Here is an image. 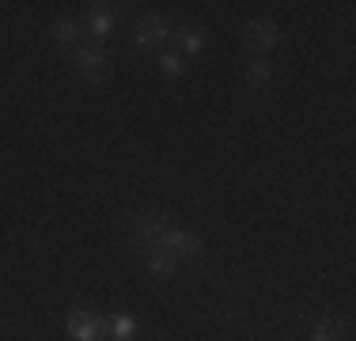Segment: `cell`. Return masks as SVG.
<instances>
[{"label": "cell", "instance_id": "cell-1", "mask_svg": "<svg viewBox=\"0 0 356 341\" xmlns=\"http://www.w3.org/2000/svg\"><path fill=\"white\" fill-rule=\"evenodd\" d=\"M152 251H167L175 254V258H201V251H205V243H201L197 235L190 232H178V228H159V235L152 239Z\"/></svg>", "mask_w": 356, "mask_h": 341}, {"label": "cell", "instance_id": "cell-2", "mask_svg": "<svg viewBox=\"0 0 356 341\" xmlns=\"http://www.w3.org/2000/svg\"><path fill=\"white\" fill-rule=\"evenodd\" d=\"M69 334H72V341H106L110 338V319L80 307V311L69 315Z\"/></svg>", "mask_w": 356, "mask_h": 341}, {"label": "cell", "instance_id": "cell-3", "mask_svg": "<svg viewBox=\"0 0 356 341\" xmlns=\"http://www.w3.org/2000/svg\"><path fill=\"white\" fill-rule=\"evenodd\" d=\"M76 65H80V76L83 80H91V84H99L103 76L110 72V57H106V49L99 46H80L76 49Z\"/></svg>", "mask_w": 356, "mask_h": 341}, {"label": "cell", "instance_id": "cell-4", "mask_svg": "<svg viewBox=\"0 0 356 341\" xmlns=\"http://www.w3.org/2000/svg\"><path fill=\"white\" fill-rule=\"evenodd\" d=\"M277 38H281V31H277L273 19H250L247 27H243V46L258 49V54H269V49L277 46Z\"/></svg>", "mask_w": 356, "mask_h": 341}, {"label": "cell", "instance_id": "cell-5", "mask_svg": "<svg viewBox=\"0 0 356 341\" xmlns=\"http://www.w3.org/2000/svg\"><path fill=\"white\" fill-rule=\"evenodd\" d=\"M167 34H171V23H167L163 15H144L137 23V46L152 49V46H159V42H167Z\"/></svg>", "mask_w": 356, "mask_h": 341}, {"label": "cell", "instance_id": "cell-6", "mask_svg": "<svg viewBox=\"0 0 356 341\" xmlns=\"http://www.w3.org/2000/svg\"><path fill=\"white\" fill-rule=\"evenodd\" d=\"M88 27L95 38H106L110 31H114V4H106V0H99V4L88 8Z\"/></svg>", "mask_w": 356, "mask_h": 341}, {"label": "cell", "instance_id": "cell-7", "mask_svg": "<svg viewBox=\"0 0 356 341\" xmlns=\"http://www.w3.org/2000/svg\"><path fill=\"white\" fill-rule=\"evenodd\" d=\"M144 266H148V273H156V277H175L178 258L167 251H144Z\"/></svg>", "mask_w": 356, "mask_h": 341}, {"label": "cell", "instance_id": "cell-8", "mask_svg": "<svg viewBox=\"0 0 356 341\" xmlns=\"http://www.w3.org/2000/svg\"><path fill=\"white\" fill-rule=\"evenodd\" d=\"M83 34V27L76 19H69V15H61V19H54V38L57 46H76V38Z\"/></svg>", "mask_w": 356, "mask_h": 341}, {"label": "cell", "instance_id": "cell-9", "mask_svg": "<svg viewBox=\"0 0 356 341\" xmlns=\"http://www.w3.org/2000/svg\"><path fill=\"white\" fill-rule=\"evenodd\" d=\"M137 334V322L129 319V315H118V319H110V341H129Z\"/></svg>", "mask_w": 356, "mask_h": 341}, {"label": "cell", "instance_id": "cell-10", "mask_svg": "<svg viewBox=\"0 0 356 341\" xmlns=\"http://www.w3.org/2000/svg\"><path fill=\"white\" fill-rule=\"evenodd\" d=\"M178 42H182L186 54H197V49L205 46V31H201V27H186L182 34H178Z\"/></svg>", "mask_w": 356, "mask_h": 341}, {"label": "cell", "instance_id": "cell-11", "mask_svg": "<svg viewBox=\"0 0 356 341\" xmlns=\"http://www.w3.org/2000/svg\"><path fill=\"white\" fill-rule=\"evenodd\" d=\"M159 72H163L167 80H178V76H182V54H163L159 57Z\"/></svg>", "mask_w": 356, "mask_h": 341}, {"label": "cell", "instance_id": "cell-12", "mask_svg": "<svg viewBox=\"0 0 356 341\" xmlns=\"http://www.w3.org/2000/svg\"><path fill=\"white\" fill-rule=\"evenodd\" d=\"M247 80H250V88H266V84H269V65L266 61L247 65Z\"/></svg>", "mask_w": 356, "mask_h": 341}, {"label": "cell", "instance_id": "cell-13", "mask_svg": "<svg viewBox=\"0 0 356 341\" xmlns=\"http://www.w3.org/2000/svg\"><path fill=\"white\" fill-rule=\"evenodd\" d=\"M311 341H337V322L334 319H322L315 326V334H311Z\"/></svg>", "mask_w": 356, "mask_h": 341}]
</instances>
